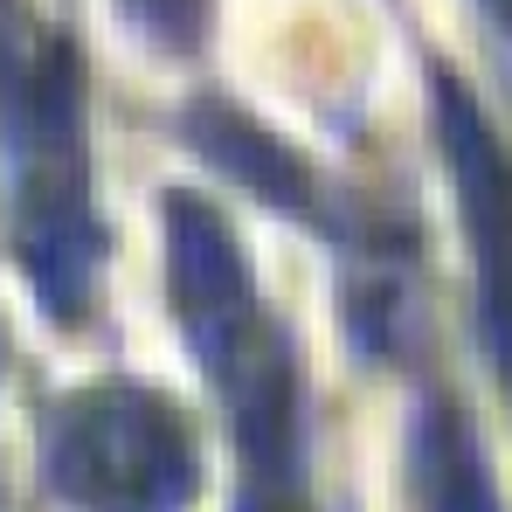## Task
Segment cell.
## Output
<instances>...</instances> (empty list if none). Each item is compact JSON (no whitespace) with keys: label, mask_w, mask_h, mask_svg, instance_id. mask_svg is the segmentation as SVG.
Masks as SVG:
<instances>
[{"label":"cell","mask_w":512,"mask_h":512,"mask_svg":"<svg viewBox=\"0 0 512 512\" xmlns=\"http://www.w3.org/2000/svg\"><path fill=\"white\" fill-rule=\"evenodd\" d=\"M132 14L139 35H153L160 49H194L208 35V0H118Z\"/></svg>","instance_id":"cell-6"},{"label":"cell","mask_w":512,"mask_h":512,"mask_svg":"<svg viewBox=\"0 0 512 512\" xmlns=\"http://www.w3.org/2000/svg\"><path fill=\"white\" fill-rule=\"evenodd\" d=\"M49 492L70 512H187L201 492L194 429L160 388L97 381L49 409Z\"/></svg>","instance_id":"cell-2"},{"label":"cell","mask_w":512,"mask_h":512,"mask_svg":"<svg viewBox=\"0 0 512 512\" xmlns=\"http://www.w3.org/2000/svg\"><path fill=\"white\" fill-rule=\"evenodd\" d=\"M436 132H443V160H450L464 243H471L485 346H492V360L512 388V160L499 146V132L485 125V111L450 77H436Z\"/></svg>","instance_id":"cell-3"},{"label":"cell","mask_w":512,"mask_h":512,"mask_svg":"<svg viewBox=\"0 0 512 512\" xmlns=\"http://www.w3.org/2000/svg\"><path fill=\"white\" fill-rule=\"evenodd\" d=\"M0 173H7V243L21 277L49 305V319H84L97 270H104V222L90 194L84 153V90L70 49L0 0Z\"/></svg>","instance_id":"cell-1"},{"label":"cell","mask_w":512,"mask_h":512,"mask_svg":"<svg viewBox=\"0 0 512 512\" xmlns=\"http://www.w3.org/2000/svg\"><path fill=\"white\" fill-rule=\"evenodd\" d=\"M485 7H492V21H499V28L512 35V0H485Z\"/></svg>","instance_id":"cell-7"},{"label":"cell","mask_w":512,"mask_h":512,"mask_svg":"<svg viewBox=\"0 0 512 512\" xmlns=\"http://www.w3.org/2000/svg\"><path fill=\"white\" fill-rule=\"evenodd\" d=\"M416 485H423V512H506L492 492L485 450L471 443L450 402H429L416 423Z\"/></svg>","instance_id":"cell-5"},{"label":"cell","mask_w":512,"mask_h":512,"mask_svg":"<svg viewBox=\"0 0 512 512\" xmlns=\"http://www.w3.org/2000/svg\"><path fill=\"white\" fill-rule=\"evenodd\" d=\"M187 125H194V146H201L208 160H222L229 173H243L263 201H277V208H284V215H298V222L333 229V208H326L319 180L298 167L284 146H270V132H263V125L236 118V111H222V104H201Z\"/></svg>","instance_id":"cell-4"}]
</instances>
